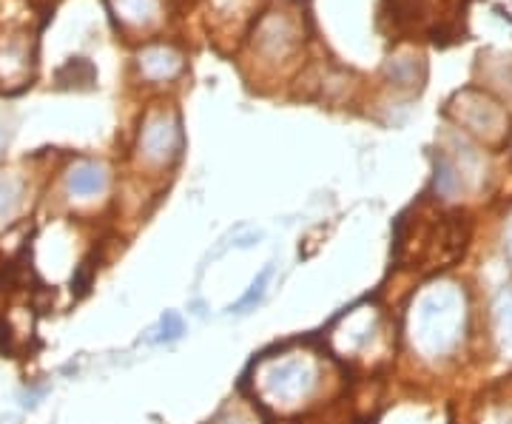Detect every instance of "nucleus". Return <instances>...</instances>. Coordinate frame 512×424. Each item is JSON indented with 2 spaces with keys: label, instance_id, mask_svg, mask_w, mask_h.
<instances>
[{
  "label": "nucleus",
  "instance_id": "7ed1b4c3",
  "mask_svg": "<svg viewBox=\"0 0 512 424\" xmlns=\"http://www.w3.org/2000/svg\"><path fill=\"white\" fill-rule=\"evenodd\" d=\"M20 180L12 174H0V225L15 217L20 205Z\"/></svg>",
  "mask_w": 512,
  "mask_h": 424
},
{
  "label": "nucleus",
  "instance_id": "1a4fd4ad",
  "mask_svg": "<svg viewBox=\"0 0 512 424\" xmlns=\"http://www.w3.org/2000/svg\"><path fill=\"white\" fill-rule=\"evenodd\" d=\"M510 257H512V234H510Z\"/></svg>",
  "mask_w": 512,
  "mask_h": 424
},
{
  "label": "nucleus",
  "instance_id": "f03ea898",
  "mask_svg": "<svg viewBox=\"0 0 512 424\" xmlns=\"http://www.w3.org/2000/svg\"><path fill=\"white\" fill-rule=\"evenodd\" d=\"M106 183H109L106 168L97 166V163H89V160L74 163L69 168V174H66V188H69V194L77 197V200H92L97 194H103Z\"/></svg>",
  "mask_w": 512,
  "mask_h": 424
},
{
  "label": "nucleus",
  "instance_id": "20e7f679",
  "mask_svg": "<svg viewBox=\"0 0 512 424\" xmlns=\"http://www.w3.org/2000/svg\"><path fill=\"white\" fill-rule=\"evenodd\" d=\"M271 277H274V268H271V265H268V268H262V271H259V277L254 279V285H251V291L242 296L231 311H248V308H254L256 302L265 296V291H268V282H271Z\"/></svg>",
  "mask_w": 512,
  "mask_h": 424
},
{
  "label": "nucleus",
  "instance_id": "f257e3e1",
  "mask_svg": "<svg viewBox=\"0 0 512 424\" xmlns=\"http://www.w3.org/2000/svg\"><path fill=\"white\" fill-rule=\"evenodd\" d=\"M464 325V305L456 291H436L421 302V345L427 351L441 353L453 348L458 328Z\"/></svg>",
  "mask_w": 512,
  "mask_h": 424
},
{
  "label": "nucleus",
  "instance_id": "423d86ee",
  "mask_svg": "<svg viewBox=\"0 0 512 424\" xmlns=\"http://www.w3.org/2000/svg\"><path fill=\"white\" fill-rule=\"evenodd\" d=\"M185 331L183 319L177 314H165L160 319V331H157V342H174V339H180Z\"/></svg>",
  "mask_w": 512,
  "mask_h": 424
},
{
  "label": "nucleus",
  "instance_id": "39448f33",
  "mask_svg": "<svg viewBox=\"0 0 512 424\" xmlns=\"http://www.w3.org/2000/svg\"><path fill=\"white\" fill-rule=\"evenodd\" d=\"M498 331L504 339V348L512 351V294L501 296V305H498Z\"/></svg>",
  "mask_w": 512,
  "mask_h": 424
},
{
  "label": "nucleus",
  "instance_id": "0eeeda50",
  "mask_svg": "<svg viewBox=\"0 0 512 424\" xmlns=\"http://www.w3.org/2000/svg\"><path fill=\"white\" fill-rule=\"evenodd\" d=\"M12 348V328L6 325V319H0V351Z\"/></svg>",
  "mask_w": 512,
  "mask_h": 424
},
{
  "label": "nucleus",
  "instance_id": "6e6552de",
  "mask_svg": "<svg viewBox=\"0 0 512 424\" xmlns=\"http://www.w3.org/2000/svg\"><path fill=\"white\" fill-rule=\"evenodd\" d=\"M6 143H9V131L0 126V151H3V146H6Z\"/></svg>",
  "mask_w": 512,
  "mask_h": 424
}]
</instances>
